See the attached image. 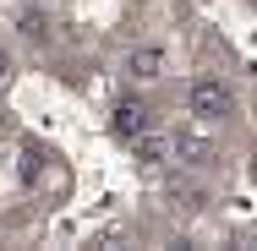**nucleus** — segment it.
Segmentation results:
<instances>
[{
    "mask_svg": "<svg viewBox=\"0 0 257 251\" xmlns=\"http://www.w3.org/2000/svg\"><path fill=\"white\" fill-rule=\"evenodd\" d=\"M230 104H235V93H230V82H219V77H197V82L186 88V109H192L197 120H224Z\"/></svg>",
    "mask_w": 257,
    "mask_h": 251,
    "instance_id": "nucleus-1",
    "label": "nucleus"
},
{
    "mask_svg": "<svg viewBox=\"0 0 257 251\" xmlns=\"http://www.w3.org/2000/svg\"><path fill=\"white\" fill-rule=\"evenodd\" d=\"M109 131L120 137V142H137L143 131H154V109L143 99H115V109H109Z\"/></svg>",
    "mask_w": 257,
    "mask_h": 251,
    "instance_id": "nucleus-2",
    "label": "nucleus"
},
{
    "mask_svg": "<svg viewBox=\"0 0 257 251\" xmlns=\"http://www.w3.org/2000/svg\"><path fill=\"white\" fill-rule=\"evenodd\" d=\"M164 66H170V55L159 50V44H137V50L126 55V77H132V82H159Z\"/></svg>",
    "mask_w": 257,
    "mask_h": 251,
    "instance_id": "nucleus-3",
    "label": "nucleus"
},
{
    "mask_svg": "<svg viewBox=\"0 0 257 251\" xmlns=\"http://www.w3.org/2000/svg\"><path fill=\"white\" fill-rule=\"evenodd\" d=\"M170 148H175V142H170L164 131H143V137L132 142V153H137V164H164V158H170Z\"/></svg>",
    "mask_w": 257,
    "mask_h": 251,
    "instance_id": "nucleus-4",
    "label": "nucleus"
},
{
    "mask_svg": "<svg viewBox=\"0 0 257 251\" xmlns=\"http://www.w3.org/2000/svg\"><path fill=\"white\" fill-rule=\"evenodd\" d=\"M17 28H22V39H33V44H44V33H50V22H44V6L33 0V11H22V22H17Z\"/></svg>",
    "mask_w": 257,
    "mask_h": 251,
    "instance_id": "nucleus-5",
    "label": "nucleus"
},
{
    "mask_svg": "<svg viewBox=\"0 0 257 251\" xmlns=\"http://www.w3.org/2000/svg\"><path fill=\"white\" fill-rule=\"evenodd\" d=\"M6 77H11V55L0 50V82H6Z\"/></svg>",
    "mask_w": 257,
    "mask_h": 251,
    "instance_id": "nucleus-6",
    "label": "nucleus"
},
{
    "mask_svg": "<svg viewBox=\"0 0 257 251\" xmlns=\"http://www.w3.org/2000/svg\"><path fill=\"white\" fill-rule=\"evenodd\" d=\"M39 6H55V0H39Z\"/></svg>",
    "mask_w": 257,
    "mask_h": 251,
    "instance_id": "nucleus-7",
    "label": "nucleus"
}]
</instances>
